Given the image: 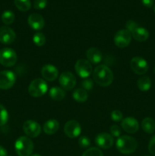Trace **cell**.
I'll return each instance as SVG.
<instances>
[{
	"label": "cell",
	"instance_id": "obj_1",
	"mask_svg": "<svg viewBox=\"0 0 155 156\" xmlns=\"http://www.w3.org/2000/svg\"><path fill=\"white\" fill-rule=\"evenodd\" d=\"M93 78L96 83L102 87L109 86L113 82V73L112 70L105 65L96 67L93 73Z\"/></svg>",
	"mask_w": 155,
	"mask_h": 156
},
{
	"label": "cell",
	"instance_id": "obj_2",
	"mask_svg": "<svg viewBox=\"0 0 155 156\" xmlns=\"http://www.w3.org/2000/svg\"><path fill=\"white\" fill-rule=\"evenodd\" d=\"M116 148L122 154H132L138 148V142L135 138L129 136H121L116 141Z\"/></svg>",
	"mask_w": 155,
	"mask_h": 156
},
{
	"label": "cell",
	"instance_id": "obj_3",
	"mask_svg": "<svg viewBox=\"0 0 155 156\" xmlns=\"http://www.w3.org/2000/svg\"><path fill=\"white\" fill-rule=\"evenodd\" d=\"M33 148V141L27 136H20L15 142V149L18 156H30Z\"/></svg>",
	"mask_w": 155,
	"mask_h": 156
},
{
	"label": "cell",
	"instance_id": "obj_4",
	"mask_svg": "<svg viewBox=\"0 0 155 156\" xmlns=\"http://www.w3.org/2000/svg\"><path fill=\"white\" fill-rule=\"evenodd\" d=\"M48 86L45 80L42 79H33L28 87V92L33 98H40L46 93Z\"/></svg>",
	"mask_w": 155,
	"mask_h": 156
},
{
	"label": "cell",
	"instance_id": "obj_5",
	"mask_svg": "<svg viewBox=\"0 0 155 156\" xmlns=\"http://www.w3.org/2000/svg\"><path fill=\"white\" fill-rule=\"evenodd\" d=\"M18 56L15 51L9 47H5L0 50V64L5 67H12L15 65Z\"/></svg>",
	"mask_w": 155,
	"mask_h": 156
},
{
	"label": "cell",
	"instance_id": "obj_6",
	"mask_svg": "<svg viewBox=\"0 0 155 156\" xmlns=\"http://www.w3.org/2000/svg\"><path fill=\"white\" fill-rule=\"evenodd\" d=\"M132 41L131 33L126 29L118 30L114 36V43L119 48H126Z\"/></svg>",
	"mask_w": 155,
	"mask_h": 156
},
{
	"label": "cell",
	"instance_id": "obj_7",
	"mask_svg": "<svg viewBox=\"0 0 155 156\" xmlns=\"http://www.w3.org/2000/svg\"><path fill=\"white\" fill-rule=\"evenodd\" d=\"M74 69L76 73L82 79H87L92 73V66L91 62L84 59H78L76 62Z\"/></svg>",
	"mask_w": 155,
	"mask_h": 156
},
{
	"label": "cell",
	"instance_id": "obj_8",
	"mask_svg": "<svg viewBox=\"0 0 155 156\" xmlns=\"http://www.w3.org/2000/svg\"><path fill=\"white\" fill-rule=\"evenodd\" d=\"M61 87L65 91H70L73 89L76 85V78L71 72H63L60 74L59 79Z\"/></svg>",
	"mask_w": 155,
	"mask_h": 156
},
{
	"label": "cell",
	"instance_id": "obj_9",
	"mask_svg": "<svg viewBox=\"0 0 155 156\" xmlns=\"http://www.w3.org/2000/svg\"><path fill=\"white\" fill-rule=\"evenodd\" d=\"M16 82L15 73L9 70L0 72V89L7 90L13 87Z\"/></svg>",
	"mask_w": 155,
	"mask_h": 156
},
{
	"label": "cell",
	"instance_id": "obj_10",
	"mask_svg": "<svg viewBox=\"0 0 155 156\" xmlns=\"http://www.w3.org/2000/svg\"><path fill=\"white\" fill-rule=\"evenodd\" d=\"M23 130L29 138L37 137L41 133V127L37 122L32 120H26L23 124Z\"/></svg>",
	"mask_w": 155,
	"mask_h": 156
},
{
	"label": "cell",
	"instance_id": "obj_11",
	"mask_svg": "<svg viewBox=\"0 0 155 156\" xmlns=\"http://www.w3.org/2000/svg\"><path fill=\"white\" fill-rule=\"evenodd\" d=\"M130 66L132 71L137 75H144L149 68L147 61L139 56H135L131 59Z\"/></svg>",
	"mask_w": 155,
	"mask_h": 156
},
{
	"label": "cell",
	"instance_id": "obj_12",
	"mask_svg": "<svg viewBox=\"0 0 155 156\" xmlns=\"http://www.w3.org/2000/svg\"><path fill=\"white\" fill-rule=\"evenodd\" d=\"M64 133L69 138H76L81 133V127L76 120H68L64 126Z\"/></svg>",
	"mask_w": 155,
	"mask_h": 156
},
{
	"label": "cell",
	"instance_id": "obj_13",
	"mask_svg": "<svg viewBox=\"0 0 155 156\" xmlns=\"http://www.w3.org/2000/svg\"><path fill=\"white\" fill-rule=\"evenodd\" d=\"M95 143L99 147L102 149H109L114 143L113 136L107 133H100L96 136Z\"/></svg>",
	"mask_w": 155,
	"mask_h": 156
},
{
	"label": "cell",
	"instance_id": "obj_14",
	"mask_svg": "<svg viewBox=\"0 0 155 156\" xmlns=\"http://www.w3.org/2000/svg\"><path fill=\"white\" fill-rule=\"evenodd\" d=\"M41 75L43 78L49 82L55 81L59 76V71L55 66L46 64L41 69Z\"/></svg>",
	"mask_w": 155,
	"mask_h": 156
},
{
	"label": "cell",
	"instance_id": "obj_15",
	"mask_svg": "<svg viewBox=\"0 0 155 156\" xmlns=\"http://www.w3.org/2000/svg\"><path fill=\"white\" fill-rule=\"evenodd\" d=\"M16 38V34L11 27H0V42L3 44H11L15 41Z\"/></svg>",
	"mask_w": 155,
	"mask_h": 156
},
{
	"label": "cell",
	"instance_id": "obj_16",
	"mask_svg": "<svg viewBox=\"0 0 155 156\" xmlns=\"http://www.w3.org/2000/svg\"><path fill=\"white\" fill-rule=\"evenodd\" d=\"M121 126L128 133H135L139 129V123L134 117H126L121 121Z\"/></svg>",
	"mask_w": 155,
	"mask_h": 156
},
{
	"label": "cell",
	"instance_id": "obj_17",
	"mask_svg": "<svg viewBox=\"0 0 155 156\" xmlns=\"http://www.w3.org/2000/svg\"><path fill=\"white\" fill-rule=\"evenodd\" d=\"M27 23L29 26L35 30H42L45 25V21L43 16L37 13H33L29 15L27 18Z\"/></svg>",
	"mask_w": 155,
	"mask_h": 156
},
{
	"label": "cell",
	"instance_id": "obj_18",
	"mask_svg": "<svg viewBox=\"0 0 155 156\" xmlns=\"http://www.w3.org/2000/svg\"><path fill=\"white\" fill-rule=\"evenodd\" d=\"M131 35H132V37H133L135 41L138 42H144L148 39L149 32L144 27L138 26L136 28L134 29L131 32Z\"/></svg>",
	"mask_w": 155,
	"mask_h": 156
},
{
	"label": "cell",
	"instance_id": "obj_19",
	"mask_svg": "<svg viewBox=\"0 0 155 156\" xmlns=\"http://www.w3.org/2000/svg\"><path fill=\"white\" fill-rule=\"evenodd\" d=\"M87 57H88V61L90 62H92L94 64L99 63L101 62L102 58H103V55L102 53L95 47H91L87 50Z\"/></svg>",
	"mask_w": 155,
	"mask_h": 156
},
{
	"label": "cell",
	"instance_id": "obj_20",
	"mask_svg": "<svg viewBox=\"0 0 155 156\" xmlns=\"http://www.w3.org/2000/svg\"><path fill=\"white\" fill-rule=\"evenodd\" d=\"M59 128V123L55 119H50L47 120L43 125L44 133L47 135H53L58 131Z\"/></svg>",
	"mask_w": 155,
	"mask_h": 156
},
{
	"label": "cell",
	"instance_id": "obj_21",
	"mask_svg": "<svg viewBox=\"0 0 155 156\" xmlns=\"http://www.w3.org/2000/svg\"><path fill=\"white\" fill-rule=\"evenodd\" d=\"M141 127L145 133L148 134L153 133L155 131V121L150 117H146L141 122Z\"/></svg>",
	"mask_w": 155,
	"mask_h": 156
},
{
	"label": "cell",
	"instance_id": "obj_22",
	"mask_svg": "<svg viewBox=\"0 0 155 156\" xmlns=\"http://www.w3.org/2000/svg\"><path fill=\"white\" fill-rule=\"evenodd\" d=\"M50 97L55 101H62L65 98V90L59 87H53L50 90Z\"/></svg>",
	"mask_w": 155,
	"mask_h": 156
},
{
	"label": "cell",
	"instance_id": "obj_23",
	"mask_svg": "<svg viewBox=\"0 0 155 156\" xmlns=\"http://www.w3.org/2000/svg\"><path fill=\"white\" fill-rule=\"evenodd\" d=\"M73 98L74 101L79 103H84L88 100V94L86 90L84 88H77L73 92Z\"/></svg>",
	"mask_w": 155,
	"mask_h": 156
},
{
	"label": "cell",
	"instance_id": "obj_24",
	"mask_svg": "<svg viewBox=\"0 0 155 156\" xmlns=\"http://www.w3.org/2000/svg\"><path fill=\"white\" fill-rule=\"evenodd\" d=\"M138 87L140 91H147L151 88V80L147 76H143L138 80Z\"/></svg>",
	"mask_w": 155,
	"mask_h": 156
},
{
	"label": "cell",
	"instance_id": "obj_25",
	"mask_svg": "<svg viewBox=\"0 0 155 156\" xmlns=\"http://www.w3.org/2000/svg\"><path fill=\"white\" fill-rule=\"evenodd\" d=\"M15 5L21 12H27L31 7L30 0H15Z\"/></svg>",
	"mask_w": 155,
	"mask_h": 156
},
{
	"label": "cell",
	"instance_id": "obj_26",
	"mask_svg": "<svg viewBox=\"0 0 155 156\" xmlns=\"http://www.w3.org/2000/svg\"><path fill=\"white\" fill-rule=\"evenodd\" d=\"M15 14L10 10L5 11L2 15V21L5 24H7V25L12 24L15 21Z\"/></svg>",
	"mask_w": 155,
	"mask_h": 156
},
{
	"label": "cell",
	"instance_id": "obj_27",
	"mask_svg": "<svg viewBox=\"0 0 155 156\" xmlns=\"http://www.w3.org/2000/svg\"><path fill=\"white\" fill-rule=\"evenodd\" d=\"M46 38L45 35L42 32H36V34H34V35L33 37V43L37 47H42V46H43L46 44Z\"/></svg>",
	"mask_w": 155,
	"mask_h": 156
},
{
	"label": "cell",
	"instance_id": "obj_28",
	"mask_svg": "<svg viewBox=\"0 0 155 156\" xmlns=\"http://www.w3.org/2000/svg\"><path fill=\"white\" fill-rule=\"evenodd\" d=\"M9 120V113L2 105L0 104V126H4Z\"/></svg>",
	"mask_w": 155,
	"mask_h": 156
},
{
	"label": "cell",
	"instance_id": "obj_29",
	"mask_svg": "<svg viewBox=\"0 0 155 156\" xmlns=\"http://www.w3.org/2000/svg\"><path fill=\"white\" fill-rule=\"evenodd\" d=\"M82 156H103V152L100 149L96 147H91L87 149Z\"/></svg>",
	"mask_w": 155,
	"mask_h": 156
},
{
	"label": "cell",
	"instance_id": "obj_30",
	"mask_svg": "<svg viewBox=\"0 0 155 156\" xmlns=\"http://www.w3.org/2000/svg\"><path fill=\"white\" fill-rule=\"evenodd\" d=\"M122 113L119 110H114L111 113V119L115 122H120L122 120Z\"/></svg>",
	"mask_w": 155,
	"mask_h": 156
},
{
	"label": "cell",
	"instance_id": "obj_31",
	"mask_svg": "<svg viewBox=\"0 0 155 156\" xmlns=\"http://www.w3.org/2000/svg\"><path fill=\"white\" fill-rule=\"evenodd\" d=\"M78 145L81 148L86 149L91 146V140L87 136H81L78 139Z\"/></svg>",
	"mask_w": 155,
	"mask_h": 156
},
{
	"label": "cell",
	"instance_id": "obj_32",
	"mask_svg": "<svg viewBox=\"0 0 155 156\" xmlns=\"http://www.w3.org/2000/svg\"><path fill=\"white\" fill-rule=\"evenodd\" d=\"M81 85H82V88H83L84 89L86 90V91L87 90L89 91V90L92 89L93 86H94V82H93V81L91 80V79L87 78V79H84L83 81H82Z\"/></svg>",
	"mask_w": 155,
	"mask_h": 156
},
{
	"label": "cell",
	"instance_id": "obj_33",
	"mask_svg": "<svg viewBox=\"0 0 155 156\" xmlns=\"http://www.w3.org/2000/svg\"><path fill=\"white\" fill-rule=\"evenodd\" d=\"M47 5V0H34L33 8L36 9H43Z\"/></svg>",
	"mask_w": 155,
	"mask_h": 156
},
{
	"label": "cell",
	"instance_id": "obj_34",
	"mask_svg": "<svg viewBox=\"0 0 155 156\" xmlns=\"http://www.w3.org/2000/svg\"><path fill=\"white\" fill-rule=\"evenodd\" d=\"M121 128L117 125H112L110 127V133L114 137H119L121 135Z\"/></svg>",
	"mask_w": 155,
	"mask_h": 156
},
{
	"label": "cell",
	"instance_id": "obj_35",
	"mask_svg": "<svg viewBox=\"0 0 155 156\" xmlns=\"http://www.w3.org/2000/svg\"><path fill=\"white\" fill-rule=\"evenodd\" d=\"M148 151L151 155H155V135L153 136L149 141Z\"/></svg>",
	"mask_w": 155,
	"mask_h": 156
},
{
	"label": "cell",
	"instance_id": "obj_36",
	"mask_svg": "<svg viewBox=\"0 0 155 156\" xmlns=\"http://www.w3.org/2000/svg\"><path fill=\"white\" fill-rule=\"evenodd\" d=\"M138 25V24H137L135 21H132V20H129V21H127V22L126 23V30H129V32H132V30H134V29L136 28Z\"/></svg>",
	"mask_w": 155,
	"mask_h": 156
},
{
	"label": "cell",
	"instance_id": "obj_37",
	"mask_svg": "<svg viewBox=\"0 0 155 156\" xmlns=\"http://www.w3.org/2000/svg\"><path fill=\"white\" fill-rule=\"evenodd\" d=\"M143 5H144L147 8H150L153 6V3H154V0H141Z\"/></svg>",
	"mask_w": 155,
	"mask_h": 156
},
{
	"label": "cell",
	"instance_id": "obj_38",
	"mask_svg": "<svg viewBox=\"0 0 155 156\" xmlns=\"http://www.w3.org/2000/svg\"><path fill=\"white\" fill-rule=\"evenodd\" d=\"M7 155V151L3 146H0V156H6Z\"/></svg>",
	"mask_w": 155,
	"mask_h": 156
},
{
	"label": "cell",
	"instance_id": "obj_39",
	"mask_svg": "<svg viewBox=\"0 0 155 156\" xmlns=\"http://www.w3.org/2000/svg\"><path fill=\"white\" fill-rule=\"evenodd\" d=\"M31 156H41V155H38V154H35V155H31Z\"/></svg>",
	"mask_w": 155,
	"mask_h": 156
},
{
	"label": "cell",
	"instance_id": "obj_40",
	"mask_svg": "<svg viewBox=\"0 0 155 156\" xmlns=\"http://www.w3.org/2000/svg\"><path fill=\"white\" fill-rule=\"evenodd\" d=\"M154 12H155V5H154Z\"/></svg>",
	"mask_w": 155,
	"mask_h": 156
},
{
	"label": "cell",
	"instance_id": "obj_41",
	"mask_svg": "<svg viewBox=\"0 0 155 156\" xmlns=\"http://www.w3.org/2000/svg\"><path fill=\"white\" fill-rule=\"evenodd\" d=\"M154 73H155V67H154Z\"/></svg>",
	"mask_w": 155,
	"mask_h": 156
},
{
	"label": "cell",
	"instance_id": "obj_42",
	"mask_svg": "<svg viewBox=\"0 0 155 156\" xmlns=\"http://www.w3.org/2000/svg\"><path fill=\"white\" fill-rule=\"evenodd\" d=\"M145 156H150V155H145Z\"/></svg>",
	"mask_w": 155,
	"mask_h": 156
}]
</instances>
